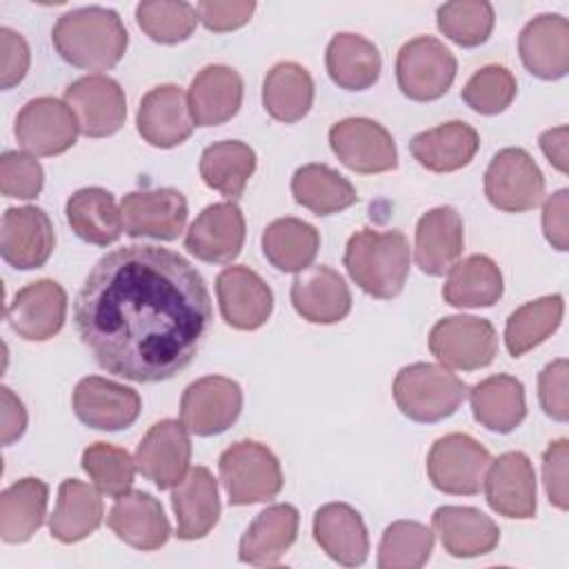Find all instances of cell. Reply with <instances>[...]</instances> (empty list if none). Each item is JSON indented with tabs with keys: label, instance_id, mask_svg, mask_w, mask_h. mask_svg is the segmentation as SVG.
Here are the masks:
<instances>
[{
	"label": "cell",
	"instance_id": "1",
	"mask_svg": "<svg viewBox=\"0 0 569 569\" xmlns=\"http://www.w3.org/2000/svg\"><path fill=\"white\" fill-rule=\"evenodd\" d=\"M213 320L200 271L156 244L120 247L84 278L73 322L96 362L133 382H160L191 365Z\"/></svg>",
	"mask_w": 569,
	"mask_h": 569
},
{
	"label": "cell",
	"instance_id": "2",
	"mask_svg": "<svg viewBox=\"0 0 569 569\" xmlns=\"http://www.w3.org/2000/svg\"><path fill=\"white\" fill-rule=\"evenodd\" d=\"M51 42L64 62L89 71H104L122 60L129 33L113 9L80 7L58 18Z\"/></svg>",
	"mask_w": 569,
	"mask_h": 569
},
{
	"label": "cell",
	"instance_id": "3",
	"mask_svg": "<svg viewBox=\"0 0 569 569\" xmlns=\"http://www.w3.org/2000/svg\"><path fill=\"white\" fill-rule=\"evenodd\" d=\"M342 262L365 293L378 300H391L405 289L409 276V240L396 229H360L347 240Z\"/></svg>",
	"mask_w": 569,
	"mask_h": 569
},
{
	"label": "cell",
	"instance_id": "4",
	"mask_svg": "<svg viewBox=\"0 0 569 569\" xmlns=\"http://www.w3.org/2000/svg\"><path fill=\"white\" fill-rule=\"evenodd\" d=\"M467 398V385L447 367L413 362L402 367L393 380L398 409L416 422H438L456 413Z\"/></svg>",
	"mask_w": 569,
	"mask_h": 569
},
{
	"label": "cell",
	"instance_id": "5",
	"mask_svg": "<svg viewBox=\"0 0 569 569\" xmlns=\"http://www.w3.org/2000/svg\"><path fill=\"white\" fill-rule=\"evenodd\" d=\"M220 480L231 505L273 500L282 489V469L273 451L256 440H238L218 460Z\"/></svg>",
	"mask_w": 569,
	"mask_h": 569
},
{
	"label": "cell",
	"instance_id": "6",
	"mask_svg": "<svg viewBox=\"0 0 569 569\" xmlns=\"http://www.w3.org/2000/svg\"><path fill=\"white\" fill-rule=\"evenodd\" d=\"M458 71L453 53L431 36L405 42L396 58V80L400 91L416 102L442 98Z\"/></svg>",
	"mask_w": 569,
	"mask_h": 569
},
{
	"label": "cell",
	"instance_id": "7",
	"mask_svg": "<svg viewBox=\"0 0 569 569\" xmlns=\"http://www.w3.org/2000/svg\"><path fill=\"white\" fill-rule=\"evenodd\" d=\"M489 465L491 453L467 433H447L438 438L427 453L431 485L451 496L478 493Z\"/></svg>",
	"mask_w": 569,
	"mask_h": 569
},
{
	"label": "cell",
	"instance_id": "8",
	"mask_svg": "<svg viewBox=\"0 0 569 569\" xmlns=\"http://www.w3.org/2000/svg\"><path fill=\"white\" fill-rule=\"evenodd\" d=\"M429 351L449 369L476 371L493 362L498 336L487 318L449 316L431 327Z\"/></svg>",
	"mask_w": 569,
	"mask_h": 569
},
{
	"label": "cell",
	"instance_id": "9",
	"mask_svg": "<svg viewBox=\"0 0 569 569\" xmlns=\"http://www.w3.org/2000/svg\"><path fill=\"white\" fill-rule=\"evenodd\" d=\"M487 200L507 213H525L545 196V176L520 147L498 151L485 171Z\"/></svg>",
	"mask_w": 569,
	"mask_h": 569
},
{
	"label": "cell",
	"instance_id": "10",
	"mask_svg": "<svg viewBox=\"0 0 569 569\" xmlns=\"http://www.w3.org/2000/svg\"><path fill=\"white\" fill-rule=\"evenodd\" d=\"M242 411V389L224 376H204L191 382L180 398V422L189 433L218 436Z\"/></svg>",
	"mask_w": 569,
	"mask_h": 569
},
{
	"label": "cell",
	"instance_id": "11",
	"mask_svg": "<svg viewBox=\"0 0 569 569\" xmlns=\"http://www.w3.org/2000/svg\"><path fill=\"white\" fill-rule=\"evenodd\" d=\"M336 158L356 173H385L398 167L391 133L371 118H345L329 129Z\"/></svg>",
	"mask_w": 569,
	"mask_h": 569
},
{
	"label": "cell",
	"instance_id": "12",
	"mask_svg": "<svg viewBox=\"0 0 569 569\" xmlns=\"http://www.w3.org/2000/svg\"><path fill=\"white\" fill-rule=\"evenodd\" d=\"M13 133L31 156H60L76 144L80 127L64 100L42 96L20 109Z\"/></svg>",
	"mask_w": 569,
	"mask_h": 569
},
{
	"label": "cell",
	"instance_id": "13",
	"mask_svg": "<svg viewBox=\"0 0 569 569\" xmlns=\"http://www.w3.org/2000/svg\"><path fill=\"white\" fill-rule=\"evenodd\" d=\"M64 102L73 111L80 133L89 138L113 136L127 118L122 87L102 73L82 76L64 89Z\"/></svg>",
	"mask_w": 569,
	"mask_h": 569
},
{
	"label": "cell",
	"instance_id": "14",
	"mask_svg": "<svg viewBox=\"0 0 569 569\" xmlns=\"http://www.w3.org/2000/svg\"><path fill=\"white\" fill-rule=\"evenodd\" d=\"M138 471L158 489H173L189 473L191 438L182 422L160 420L149 427L136 449Z\"/></svg>",
	"mask_w": 569,
	"mask_h": 569
},
{
	"label": "cell",
	"instance_id": "15",
	"mask_svg": "<svg viewBox=\"0 0 569 569\" xmlns=\"http://www.w3.org/2000/svg\"><path fill=\"white\" fill-rule=\"evenodd\" d=\"M71 405L78 420L98 431L127 429L138 420L142 409L136 389L100 376L82 378L73 389Z\"/></svg>",
	"mask_w": 569,
	"mask_h": 569
},
{
	"label": "cell",
	"instance_id": "16",
	"mask_svg": "<svg viewBox=\"0 0 569 569\" xmlns=\"http://www.w3.org/2000/svg\"><path fill=\"white\" fill-rule=\"evenodd\" d=\"M122 224L131 238L176 240L187 222V200L178 189L131 191L120 202Z\"/></svg>",
	"mask_w": 569,
	"mask_h": 569
},
{
	"label": "cell",
	"instance_id": "17",
	"mask_svg": "<svg viewBox=\"0 0 569 569\" xmlns=\"http://www.w3.org/2000/svg\"><path fill=\"white\" fill-rule=\"evenodd\" d=\"M216 296L224 322L240 331L262 327L273 311L269 284L244 264H233L218 273Z\"/></svg>",
	"mask_w": 569,
	"mask_h": 569
},
{
	"label": "cell",
	"instance_id": "18",
	"mask_svg": "<svg viewBox=\"0 0 569 569\" xmlns=\"http://www.w3.org/2000/svg\"><path fill=\"white\" fill-rule=\"evenodd\" d=\"M56 247L49 216L40 207H11L2 216L0 251L7 264L29 271L42 267Z\"/></svg>",
	"mask_w": 569,
	"mask_h": 569
},
{
	"label": "cell",
	"instance_id": "19",
	"mask_svg": "<svg viewBox=\"0 0 569 569\" xmlns=\"http://www.w3.org/2000/svg\"><path fill=\"white\" fill-rule=\"evenodd\" d=\"M67 316V291L60 282L42 278L22 287L7 307L9 327L24 340L42 342L53 338Z\"/></svg>",
	"mask_w": 569,
	"mask_h": 569
},
{
	"label": "cell",
	"instance_id": "20",
	"mask_svg": "<svg viewBox=\"0 0 569 569\" xmlns=\"http://www.w3.org/2000/svg\"><path fill=\"white\" fill-rule=\"evenodd\" d=\"M244 216L233 200L202 209L184 236V249L202 262L227 264L244 244Z\"/></svg>",
	"mask_w": 569,
	"mask_h": 569
},
{
	"label": "cell",
	"instance_id": "21",
	"mask_svg": "<svg viewBox=\"0 0 569 569\" xmlns=\"http://www.w3.org/2000/svg\"><path fill=\"white\" fill-rule=\"evenodd\" d=\"M489 507L505 516L527 520L536 513V471L522 451H507L491 460L485 473Z\"/></svg>",
	"mask_w": 569,
	"mask_h": 569
},
{
	"label": "cell",
	"instance_id": "22",
	"mask_svg": "<svg viewBox=\"0 0 569 569\" xmlns=\"http://www.w3.org/2000/svg\"><path fill=\"white\" fill-rule=\"evenodd\" d=\"M138 133L158 149L182 144L193 133V118L184 91L176 84H160L147 91L136 116Z\"/></svg>",
	"mask_w": 569,
	"mask_h": 569
},
{
	"label": "cell",
	"instance_id": "23",
	"mask_svg": "<svg viewBox=\"0 0 569 569\" xmlns=\"http://www.w3.org/2000/svg\"><path fill=\"white\" fill-rule=\"evenodd\" d=\"M291 305L307 322L333 325L351 311V291L336 269L316 264L293 278Z\"/></svg>",
	"mask_w": 569,
	"mask_h": 569
},
{
	"label": "cell",
	"instance_id": "24",
	"mask_svg": "<svg viewBox=\"0 0 569 569\" xmlns=\"http://www.w3.org/2000/svg\"><path fill=\"white\" fill-rule=\"evenodd\" d=\"M525 69L540 80H558L569 71V22L560 13H542L525 24L518 38Z\"/></svg>",
	"mask_w": 569,
	"mask_h": 569
},
{
	"label": "cell",
	"instance_id": "25",
	"mask_svg": "<svg viewBox=\"0 0 569 569\" xmlns=\"http://www.w3.org/2000/svg\"><path fill=\"white\" fill-rule=\"evenodd\" d=\"M107 525L122 542L140 551H156L171 536V525L160 500L147 491L131 489L116 498V505L109 509Z\"/></svg>",
	"mask_w": 569,
	"mask_h": 569
},
{
	"label": "cell",
	"instance_id": "26",
	"mask_svg": "<svg viewBox=\"0 0 569 569\" xmlns=\"http://www.w3.org/2000/svg\"><path fill=\"white\" fill-rule=\"evenodd\" d=\"M465 247L462 218L453 207H436L416 224V264L427 276H445Z\"/></svg>",
	"mask_w": 569,
	"mask_h": 569
},
{
	"label": "cell",
	"instance_id": "27",
	"mask_svg": "<svg viewBox=\"0 0 569 569\" xmlns=\"http://www.w3.org/2000/svg\"><path fill=\"white\" fill-rule=\"evenodd\" d=\"M313 538L342 567H360L369 556V536L362 516L345 502L322 505L313 513Z\"/></svg>",
	"mask_w": 569,
	"mask_h": 569
},
{
	"label": "cell",
	"instance_id": "28",
	"mask_svg": "<svg viewBox=\"0 0 569 569\" xmlns=\"http://www.w3.org/2000/svg\"><path fill=\"white\" fill-rule=\"evenodd\" d=\"M171 507L176 513V536L180 540L204 538L220 518L218 482L207 467H193L173 487Z\"/></svg>",
	"mask_w": 569,
	"mask_h": 569
},
{
	"label": "cell",
	"instance_id": "29",
	"mask_svg": "<svg viewBox=\"0 0 569 569\" xmlns=\"http://www.w3.org/2000/svg\"><path fill=\"white\" fill-rule=\"evenodd\" d=\"M242 78L227 64H209L191 80L187 100L196 127H216L231 120L242 104Z\"/></svg>",
	"mask_w": 569,
	"mask_h": 569
},
{
	"label": "cell",
	"instance_id": "30",
	"mask_svg": "<svg viewBox=\"0 0 569 569\" xmlns=\"http://www.w3.org/2000/svg\"><path fill=\"white\" fill-rule=\"evenodd\" d=\"M431 527L440 536L445 551L453 558L485 556L500 540L498 525L473 507H438L431 516Z\"/></svg>",
	"mask_w": 569,
	"mask_h": 569
},
{
	"label": "cell",
	"instance_id": "31",
	"mask_svg": "<svg viewBox=\"0 0 569 569\" xmlns=\"http://www.w3.org/2000/svg\"><path fill=\"white\" fill-rule=\"evenodd\" d=\"M478 147V131L462 120H449L433 129L420 131L409 142V151L418 164L436 173H449L467 167Z\"/></svg>",
	"mask_w": 569,
	"mask_h": 569
},
{
	"label": "cell",
	"instance_id": "32",
	"mask_svg": "<svg viewBox=\"0 0 569 569\" xmlns=\"http://www.w3.org/2000/svg\"><path fill=\"white\" fill-rule=\"evenodd\" d=\"M300 516L293 505H271L256 516L249 529L240 538L238 558L240 562L267 567L276 565L289 547L296 542Z\"/></svg>",
	"mask_w": 569,
	"mask_h": 569
},
{
	"label": "cell",
	"instance_id": "33",
	"mask_svg": "<svg viewBox=\"0 0 569 569\" xmlns=\"http://www.w3.org/2000/svg\"><path fill=\"white\" fill-rule=\"evenodd\" d=\"M64 213L71 231L96 247L113 244L124 227L113 193L100 187H84L71 193Z\"/></svg>",
	"mask_w": 569,
	"mask_h": 569
},
{
	"label": "cell",
	"instance_id": "34",
	"mask_svg": "<svg viewBox=\"0 0 569 569\" xmlns=\"http://www.w3.org/2000/svg\"><path fill=\"white\" fill-rule=\"evenodd\" d=\"M476 422L496 433L513 431L527 416L525 387L518 378L498 373L480 380L469 391Z\"/></svg>",
	"mask_w": 569,
	"mask_h": 569
},
{
	"label": "cell",
	"instance_id": "35",
	"mask_svg": "<svg viewBox=\"0 0 569 569\" xmlns=\"http://www.w3.org/2000/svg\"><path fill=\"white\" fill-rule=\"evenodd\" d=\"M327 73L345 91H365L380 78L378 47L358 33H336L325 53Z\"/></svg>",
	"mask_w": 569,
	"mask_h": 569
},
{
	"label": "cell",
	"instance_id": "36",
	"mask_svg": "<svg viewBox=\"0 0 569 569\" xmlns=\"http://www.w3.org/2000/svg\"><path fill=\"white\" fill-rule=\"evenodd\" d=\"M104 516L100 493L82 480L67 478L58 487L56 509L49 518V531L56 540L71 545L91 536Z\"/></svg>",
	"mask_w": 569,
	"mask_h": 569
},
{
	"label": "cell",
	"instance_id": "37",
	"mask_svg": "<svg viewBox=\"0 0 569 569\" xmlns=\"http://www.w3.org/2000/svg\"><path fill=\"white\" fill-rule=\"evenodd\" d=\"M442 298L451 307H491L502 296V273L489 256H469L447 271Z\"/></svg>",
	"mask_w": 569,
	"mask_h": 569
},
{
	"label": "cell",
	"instance_id": "38",
	"mask_svg": "<svg viewBox=\"0 0 569 569\" xmlns=\"http://www.w3.org/2000/svg\"><path fill=\"white\" fill-rule=\"evenodd\" d=\"M49 487L40 478H22L0 496V536L9 545L27 542L44 522Z\"/></svg>",
	"mask_w": 569,
	"mask_h": 569
},
{
	"label": "cell",
	"instance_id": "39",
	"mask_svg": "<svg viewBox=\"0 0 569 569\" xmlns=\"http://www.w3.org/2000/svg\"><path fill=\"white\" fill-rule=\"evenodd\" d=\"M320 249V233L298 218H278L262 231L264 258L284 273H300L311 267Z\"/></svg>",
	"mask_w": 569,
	"mask_h": 569
},
{
	"label": "cell",
	"instance_id": "40",
	"mask_svg": "<svg viewBox=\"0 0 569 569\" xmlns=\"http://www.w3.org/2000/svg\"><path fill=\"white\" fill-rule=\"evenodd\" d=\"M264 111L284 124L302 120L313 104V80L296 62H278L262 82Z\"/></svg>",
	"mask_w": 569,
	"mask_h": 569
},
{
	"label": "cell",
	"instance_id": "41",
	"mask_svg": "<svg viewBox=\"0 0 569 569\" xmlns=\"http://www.w3.org/2000/svg\"><path fill=\"white\" fill-rule=\"evenodd\" d=\"M256 171V151L240 140H222L209 144L200 156V176L204 184L227 200L242 196Z\"/></svg>",
	"mask_w": 569,
	"mask_h": 569
},
{
	"label": "cell",
	"instance_id": "42",
	"mask_svg": "<svg viewBox=\"0 0 569 569\" xmlns=\"http://www.w3.org/2000/svg\"><path fill=\"white\" fill-rule=\"evenodd\" d=\"M291 193L298 204L316 216H331L358 202L353 184L327 164H305L296 169Z\"/></svg>",
	"mask_w": 569,
	"mask_h": 569
},
{
	"label": "cell",
	"instance_id": "43",
	"mask_svg": "<svg viewBox=\"0 0 569 569\" xmlns=\"http://www.w3.org/2000/svg\"><path fill=\"white\" fill-rule=\"evenodd\" d=\"M565 302L562 296H542L538 300L518 307L505 325V345L513 358L525 356L540 342H545L562 322Z\"/></svg>",
	"mask_w": 569,
	"mask_h": 569
},
{
	"label": "cell",
	"instance_id": "44",
	"mask_svg": "<svg viewBox=\"0 0 569 569\" xmlns=\"http://www.w3.org/2000/svg\"><path fill=\"white\" fill-rule=\"evenodd\" d=\"M433 551V531L413 520L391 522L378 547V567L380 569H418L422 567Z\"/></svg>",
	"mask_w": 569,
	"mask_h": 569
},
{
	"label": "cell",
	"instance_id": "45",
	"mask_svg": "<svg viewBox=\"0 0 569 569\" xmlns=\"http://www.w3.org/2000/svg\"><path fill=\"white\" fill-rule=\"evenodd\" d=\"M438 29L460 47H478L493 31V7L487 0L445 2L436 11Z\"/></svg>",
	"mask_w": 569,
	"mask_h": 569
},
{
	"label": "cell",
	"instance_id": "46",
	"mask_svg": "<svg viewBox=\"0 0 569 569\" xmlns=\"http://www.w3.org/2000/svg\"><path fill=\"white\" fill-rule=\"evenodd\" d=\"M82 469L100 493L120 498L131 491L138 467L127 449L109 442H93L82 451Z\"/></svg>",
	"mask_w": 569,
	"mask_h": 569
},
{
	"label": "cell",
	"instance_id": "47",
	"mask_svg": "<svg viewBox=\"0 0 569 569\" xmlns=\"http://www.w3.org/2000/svg\"><path fill=\"white\" fill-rule=\"evenodd\" d=\"M138 27L160 44H178L187 40L196 24L198 11L189 2H169V0H147L136 7Z\"/></svg>",
	"mask_w": 569,
	"mask_h": 569
},
{
	"label": "cell",
	"instance_id": "48",
	"mask_svg": "<svg viewBox=\"0 0 569 569\" xmlns=\"http://www.w3.org/2000/svg\"><path fill=\"white\" fill-rule=\"evenodd\" d=\"M518 84L513 73L502 64H487L478 69L462 87V100L469 109L482 116L502 113L516 98Z\"/></svg>",
	"mask_w": 569,
	"mask_h": 569
},
{
	"label": "cell",
	"instance_id": "49",
	"mask_svg": "<svg viewBox=\"0 0 569 569\" xmlns=\"http://www.w3.org/2000/svg\"><path fill=\"white\" fill-rule=\"evenodd\" d=\"M44 171L31 153L4 151L0 158V191L7 198L31 200L42 191Z\"/></svg>",
	"mask_w": 569,
	"mask_h": 569
},
{
	"label": "cell",
	"instance_id": "50",
	"mask_svg": "<svg viewBox=\"0 0 569 569\" xmlns=\"http://www.w3.org/2000/svg\"><path fill=\"white\" fill-rule=\"evenodd\" d=\"M567 373L569 365L565 358L549 362L538 376V400L542 411L558 420L567 422L569 418V402H567Z\"/></svg>",
	"mask_w": 569,
	"mask_h": 569
},
{
	"label": "cell",
	"instance_id": "51",
	"mask_svg": "<svg viewBox=\"0 0 569 569\" xmlns=\"http://www.w3.org/2000/svg\"><path fill=\"white\" fill-rule=\"evenodd\" d=\"M200 22L216 33L233 31L247 24L256 11L251 0H202L196 7Z\"/></svg>",
	"mask_w": 569,
	"mask_h": 569
},
{
	"label": "cell",
	"instance_id": "52",
	"mask_svg": "<svg viewBox=\"0 0 569 569\" xmlns=\"http://www.w3.org/2000/svg\"><path fill=\"white\" fill-rule=\"evenodd\" d=\"M567 460H569V442L567 438L553 440L542 456V478L549 502L558 509H567Z\"/></svg>",
	"mask_w": 569,
	"mask_h": 569
},
{
	"label": "cell",
	"instance_id": "53",
	"mask_svg": "<svg viewBox=\"0 0 569 569\" xmlns=\"http://www.w3.org/2000/svg\"><path fill=\"white\" fill-rule=\"evenodd\" d=\"M0 49H2L0 84H2V89H11L18 82H22V78L29 71V62H31L29 44L20 33H16L9 27H2L0 29Z\"/></svg>",
	"mask_w": 569,
	"mask_h": 569
},
{
	"label": "cell",
	"instance_id": "54",
	"mask_svg": "<svg viewBox=\"0 0 569 569\" xmlns=\"http://www.w3.org/2000/svg\"><path fill=\"white\" fill-rule=\"evenodd\" d=\"M567 209H569V191L560 189L553 196H549L542 204V231L547 242L558 249L567 251Z\"/></svg>",
	"mask_w": 569,
	"mask_h": 569
},
{
	"label": "cell",
	"instance_id": "55",
	"mask_svg": "<svg viewBox=\"0 0 569 569\" xmlns=\"http://www.w3.org/2000/svg\"><path fill=\"white\" fill-rule=\"evenodd\" d=\"M0 402H2V411H0L2 445H11L27 429V411H24V405L20 402V398L9 387L0 389Z\"/></svg>",
	"mask_w": 569,
	"mask_h": 569
},
{
	"label": "cell",
	"instance_id": "56",
	"mask_svg": "<svg viewBox=\"0 0 569 569\" xmlns=\"http://www.w3.org/2000/svg\"><path fill=\"white\" fill-rule=\"evenodd\" d=\"M567 138L569 129L565 124L540 133V149L560 173H567Z\"/></svg>",
	"mask_w": 569,
	"mask_h": 569
}]
</instances>
